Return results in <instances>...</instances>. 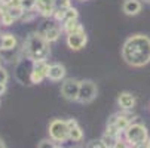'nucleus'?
<instances>
[{
	"mask_svg": "<svg viewBox=\"0 0 150 148\" xmlns=\"http://www.w3.org/2000/svg\"><path fill=\"white\" fill-rule=\"evenodd\" d=\"M113 148H129V147H128V144H126V141H122V139H117Z\"/></svg>",
	"mask_w": 150,
	"mask_h": 148,
	"instance_id": "26",
	"label": "nucleus"
},
{
	"mask_svg": "<svg viewBox=\"0 0 150 148\" xmlns=\"http://www.w3.org/2000/svg\"><path fill=\"white\" fill-rule=\"evenodd\" d=\"M24 51L27 56L33 61H42L49 56V41L42 36V34H30L27 41L24 43Z\"/></svg>",
	"mask_w": 150,
	"mask_h": 148,
	"instance_id": "2",
	"label": "nucleus"
},
{
	"mask_svg": "<svg viewBox=\"0 0 150 148\" xmlns=\"http://www.w3.org/2000/svg\"><path fill=\"white\" fill-rule=\"evenodd\" d=\"M37 148H58V147L55 145V142L52 139H43V141L39 144Z\"/></svg>",
	"mask_w": 150,
	"mask_h": 148,
	"instance_id": "22",
	"label": "nucleus"
},
{
	"mask_svg": "<svg viewBox=\"0 0 150 148\" xmlns=\"http://www.w3.org/2000/svg\"><path fill=\"white\" fill-rule=\"evenodd\" d=\"M12 22H13V18H12L8 12H6V13H2V24H3V25H11Z\"/></svg>",
	"mask_w": 150,
	"mask_h": 148,
	"instance_id": "23",
	"label": "nucleus"
},
{
	"mask_svg": "<svg viewBox=\"0 0 150 148\" xmlns=\"http://www.w3.org/2000/svg\"><path fill=\"white\" fill-rule=\"evenodd\" d=\"M116 138L115 136H112L110 133H107V132H104V135L101 136V142L107 147V148H113L115 147V144H116Z\"/></svg>",
	"mask_w": 150,
	"mask_h": 148,
	"instance_id": "17",
	"label": "nucleus"
},
{
	"mask_svg": "<svg viewBox=\"0 0 150 148\" xmlns=\"http://www.w3.org/2000/svg\"><path fill=\"white\" fill-rule=\"evenodd\" d=\"M2 48H3V36L0 34V49H2Z\"/></svg>",
	"mask_w": 150,
	"mask_h": 148,
	"instance_id": "30",
	"label": "nucleus"
},
{
	"mask_svg": "<svg viewBox=\"0 0 150 148\" xmlns=\"http://www.w3.org/2000/svg\"><path fill=\"white\" fill-rule=\"evenodd\" d=\"M6 80H8V73L3 68H0V83H6Z\"/></svg>",
	"mask_w": 150,
	"mask_h": 148,
	"instance_id": "27",
	"label": "nucleus"
},
{
	"mask_svg": "<svg viewBox=\"0 0 150 148\" xmlns=\"http://www.w3.org/2000/svg\"><path fill=\"white\" fill-rule=\"evenodd\" d=\"M144 2H147V3H150V0H144Z\"/></svg>",
	"mask_w": 150,
	"mask_h": 148,
	"instance_id": "33",
	"label": "nucleus"
},
{
	"mask_svg": "<svg viewBox=\"0 0 150 148\" xmlns=\"http://www.w3.org/2000/svg\"><path fill=\"white\" fill-rule=\"evenodd\" d=\"M122 9L126 15H137L141 11V2L140 0H125Z\"/></svg>",
	"mask_w": 150,
	"mask_h": 148,
	"instance_id": "11",
	"label": "nucleus"
},
{
	"mask_svg": "<svg viewBox=\"0 0 150 148\" xmlns=\"http://www.w3.org/2000/svg\"><path fill=\"white\" fill-rule=\"evenodd\" d=\"M77 16H79V12L76 8H69L66 9V13H64V19H62V22H66V21H77Z\"/></svg>",
	"mask_w": 150,
	"mask_h": 148,
	"instance_id": "16",
	"label": "nucleus"
},
{
	"mask_svg": "<svg viewBox=\"0 0 150 148\" xmlns=\"http://www.w3.org/2000/svg\"><path fill=\"white\" fill-rule=\"evenodd\" d=\"M107 124H115L116 126V129L122 133L125 132L128 128H129V124H131V119L128 117L126 114H115L109 119V123Z\"/></svg>",
	"mask_w": 150,
	"mask_h": 148,
	"instance_id": "9",
	"label": "nucleus"
},
{
	"mask_svg": "<svg viewBox=\"0 0 150 148\" xmlns=\"http://www.w3.org/2000/svg\"><path fill=\"white\" fill-rule=\"evenodd\" d=\"M146 145H147V147H149V148H150V138H149V139H147V142H146Z\"/></svg>",
	"mask_w": 150,
	"mask_h": 148,
	"instance_id": "32",
	"label": "nucleus"
},
{
	"mask_svg": "<svg viewBox=\"0 0 150 148\" xmlns=\"http://www.w3.org/2000/svg\"><path fill=\"white\" fill-rule=\"evenodd\" d=\"M49 73V64H46V61H34V67L31 71V81L33 83H40L45 77H48Z\"/></svg>",
	"mask_w": 150,
	"mask_h": 148,
	"instance_id": "7",
	"label": "nucleus"
},
{
	"mask_svg": "<svg viewBox=\"0 0 150 148\" xmlns=\"http://www.w3.org/2000/svg\"><path fill=\"white\" fill-rule=\"evenodd\" d=\"M42 36H43V37L49 41V43H51V41L58 40V37L61 36V30H59L57 25H49V27L43 31V34H42Z\"/></svg>",
	"mask_w": 150,
	"mask_h": 148,
	"instance_id": "13",
	"label": "nucleus"
},
{
	"mask_svg": "<svg viewBox=\"0 0 150 148\" xmlns=\"http://www.w3.org/2000/svg\"><path fill=\"white\" fill-rule=\"evenodd\" d=\"M135 148H149L146 144H143V145H138V147H135Z\"/></svg>",
	"mask_w": 150,
	"mask_h": 148,
	"instance_id": "31",
	"label": "nucleus"
},
{
	"mask_svg": "<svg viewBox=\"0 0 150 148\" xmlns=\"http://www.w3.org/2000/svg\"><path fill=\"white\" fill-rule=\"evenodd\" d=\"M69 133L70 129L67 126V120H61V119H55L51 121L49 124V136L52 141L55 142H64L69 139Z\"/></svg>",
	"mask_w": 150,
	"mask_h": 148,
	"instance_id": "4",
	"label": "nucleus"
},
{
	"mask_svg": "<svg viewBox=\"0 0 150 148\" xmlns=\"http://www.w3.org/2000/svg\"><path fill=\"white\" fill-rule=\"evenodd\" d=\"M117 104L122 110H131L135 105V96L129 92H122L117 96Z\"/></svg>",
	"mask_w": 150,
	"mask_h": 148,
	"instance_id": "10",
	"label": "nucleus"
},
{
	"mask_svg": "<svg viewBox=\"0 0 150 148\" xmlns=\"http://www.w3.org/2000/svg\"><path fill=\"white\" fill-rule=\"evenodd\" d=\"M86 148H107V147L101 142V139H100V141H95V139H94V141H91V142L88 144Z\"/></svg>",
	"mask_w": 150,
	"mask_h": 148,
	"instance_id": "24",
	"label": "nucleus"
},
{
	"mask_svg": "<svg viewBox=\"0 0 150 148\" xmlns=\"http://www.w3.org/2000/svg\"><path fill=\"white\" fill-rule=\"evenodd\" d=\"M21 3H23V0H8V2H6L9 9L11 8H21Z\"/></svg>",
	"mask_w": 150,
	"mask_h": 148,
	"instance_id": "25",
	"label": "nucleus"
},
{
	"mask_svg": "<svg viewBox=\"0 0 150 148\" xmlns=\"http://www.w3.org/2000/svg\"><path fill=\"white\" fill-rule=\"evenodd\" d=\"M2 2H3V0H0V3H2Z\"/></svg>",
	"mask_w": 150,
	"mask_h": 148,
	"instance_id": "34",
	"label": "nucleus"
},
{
	"mask_svg": "<svg viewBox=\"0 0 150 148\" xmlns=\"http://www.w3.org/2000/svg\"><path fill=\"white\" fill-rule=\"evenodd\" d=\"M79 88H80V81L77 80H67L62 83L61 88V95L66 98L67 101H77L79 96Z\"/></svg>",
	"mask_w": 150,
	"mask_h": 148,
	"instance_id": "6",
	"label": "nucleus"
},
{
	"mask_svg": "<svg viewBox=\"0 0 150 148\" xmlns=\"http://www.w3.org/2000/svg\"><path fill=\"white\" fill-rule=\"evenodd\" d=\"M37 0H23V3H21V8H23L24 11H30L36 6Z\"/></svg>",
	"mask_w": 150,
	"mask_h": 148,
	"instance_id": "21",
	"label": "nucleus"
},
{
	"mask_svg": "<svg viewBox=\"0 0 150 148\" xmlns=\"http://www.w3.org/2000/svg\"><path fill=\"white\" fill-rule=\"evenodd\" d=\"M55 11H66L70 8V0H54Z\"/></svg>",
	"mask_w": 150,
	"mask_h": 148,
	"instance_id": "19",
	"label": "nucleus"
},
{
	"mask_svg": "<svg viewBox=\"0 0 150 148\" xmlns=\"http://www.w3.org/2000/svg\"><path fill=\"white\" fill-rule=\"evenodd\" d=\"M97 84L91 80H83L80 81V88H79V96L77 101L82 104H88L95 99L97 96Z\"/></svg>",
	"mask_w": 150,
	"mask_h": 148,
	"instance_id": "5",
	"label": "nucleus"
},
{
	"mask_svg": "<svg viewBox=\"0 0 150 148\" xmlns=\"http://www.w3.org/2000/svg\"><path fill=\"white\" fill-rule=\"evenodd\" d=\"M86 41H88V37H86V33L85 31L67 34V45L71 51H80L82 48H85Z\"/></svg>",
	"mask_w": 150,
	"mask_h": 148,
	"instance_id": "8",
	"label": "nucleus"
},
{
	"mask_svg": "<svg viewBox=\"0 0 150 148\" xmlns=\"http://www.w3.org/2000/svg\"><path fill=\"white\" fill-rule=\"evenodd\" d=\"M16 46V39L12 36V34H3V48L2 49H6V51H11Z\"/></svg>",
	"mask_w": 150,
	"mask_h": 148,
	"instance_id": "15",
	"label": "nucleus"
},
{
	"mask_svg": "<svg viewBox=\"0 0 150 148\" xmlns=\"http://www.w3.org/2000/svg\"><path fill=\"white\" fill-rule=\"evenodd\" d=\"M8 13L13 18V19H16V18H21L24 15V9L23 8H11L9 11H8Z\"/></svg>",
	"mask_w": 150,
	"mask_h": 148,
	"instance_id": "20",
	"label": "nucleus"
},
{
	"mask_svg": "<svg viewBox=\"0 0 150 148\" xmlns=\"http://www.w3.org/2000/svg\"><path fill=\"white\" fill-rule=\"evenodd\" d=\"M82 138H83V132H82V129L79 128V126H76V128L70 129L69 139H71V141H82Z\"/></svg>",
	"mask_w": 150,
	"mask_h": 148,
	"instance_id": "18",
	"label": "nucleus"
},
{
	"mask_svg": "<svg viewBox=\"0 0 150 148\" xmlns=\"http://www.w3.org/2000/svg\"><path fill=\"white\" fill-rule=\"evenodd\" d=\"M64 76H66V68H64V65H61V64H52V65H49L48 77L51 80L58 81V80L64 79Z\"/></svg>",
	"mask_w": 150,
	"mask_h": 148,
	"instance_id": "12",
	"label": "nucleus"
},
{
	"mask_svg": "<svg viewBox=\"0 0 150 148\" xmlns=\"http://www.w3.org/2000/svg\"><path fill=\"white\" fill-rule=\"evenodd\" d=\"M123 59L132 67H143L150 62V39L143 34H135L126 39L122 48Z\"/></svg>",
	"mask_w": 150,
	"mask_h": 148,
	"instance_id": "1",
	"label": "nucleus"
},
{
	"mask_svg": "<svg viewBox=\"0 0 150 148\" xmlns=\"http://www.w3.org/2000/svg\"><path fill=\"white\" fill-rule=\"evenodd\" d=\"M62 30L66 31L67 34H73V33H80V31H85L83 27L77 22V21H66L62 24Z\"/></svg>",
	"mask_w": 150,
	"mask_h": 148,
	"instance_id": "14",
	"label": "nucleus"
},
{
	"mask_svg": "<svg viewBox=\"0 0 150 148\" xmlns=\"http://www.w3.org/2000/svg\"><path fill=\"white\" fill-rule=\"evenodd\" d=\"M149 139V135H147V129L144 124H140V123H131L129 128L125 130V141L128 144L129 148H135L138 145H143L146 144Z\"/></svg>",
	"mask_w": 150,
	"mask_h": 148,
	"instance_id": "3",
	"label": "nucleus"
},
{
	"mask_svg": "<svg viewBox=\"0 0 150 148\" xmlns=\"http://www.w3.org/2000/svg\"><path fill=\"white\" fill-rule=\"evenodd\" d=\"M5 90H6V84L5 83H0V95H2Z\"/></svg>",
	"mask_w": 150,
	"mask_h": 148,
	"instance_id": "29",
	"label": "nucleus"
},
{
	"mask_svg": "<svg viewBox=\"0 0 150 148\" xmlns=\"http://www.w3.org/2000/svg\"><path fill=\"white\" fill-rule=\"evenodd\" d=\"M67 126H69V129H73V128H76V126H79V124H77V121L74 119H70V120H67Z\"/></svg>",
	"mask_w": 150,
	"mask_h": 148,
	"instance_id": "28",
	"label": "nucleus"
}]
</instances>
